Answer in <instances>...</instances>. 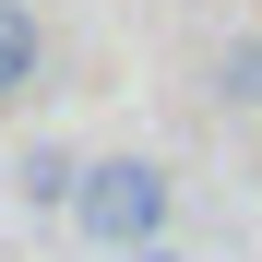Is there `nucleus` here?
<instances>
[{"instance_id":"nucleus-1","label":"nucleus","mask_w":262,"mask_h":262,"mask_svg":"<svg viewBox=\"0 0 262 262\" xmlns=\"http://www.w3.org/2000/svg\"><path fill=\"white\" fill-rule=\"evenodd\" d=\"M72 227L96 238V250H155L167 238V167L155 155H96V167H72Z\"/></svg>"},{"instance_id":"nucleus-2","label":"nucleus","mask_w":262,"mask_h":262,"mask_svg":"<svg viewBox=\"0 0 262 262\" xmlns=\"http://www.w3.org/2000/svg\"><path fill=\"white\" fill-rule=\"evenodd\" d=\"M36 72H48V24H36V0H0V107L36 96Z\"/></svg>"},{"instance_id":"nucleus-3","label":"nucleus","mask_w":262,"mask_h":262,"mask_svg":"<svg viewBox=\"0 0 262 262\" xmlns=\"http://www.w3.org/2000/svg\"><path fill=\"white\" fill-rule=\"evenodd\" d=\"M214 96H227V107H262V36H238V48L214 60Z\"/></svg>"}]
</instances>
